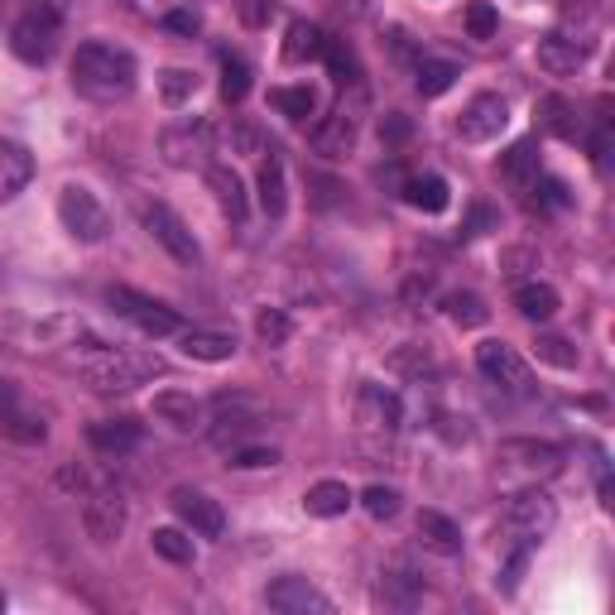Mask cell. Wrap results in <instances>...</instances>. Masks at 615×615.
Listing matches in <instances>:
<instances>
[{
  "label": "cell",
  "mask_w": 615,
  "mask_h": 615,
  "mask_svg": "<svg viewBox=\"0 0 615 615\" xmlns=\"http://www.w3.org/2000/svg\"><path fill=\"white\" fill-rule=\"evenodd\" d=\"M424 596V582L414 578V572H385V582H381V601L385 606H414V601Z\"/></svg>",
  "instance_id": "cell-36"
},
{
  "label": "cell",
  "mask_w": 615,
  "mask_h": 615,
  "mask_svg": "<svg viewBox=\"0 0 615 615\" xmlns=\"http://www.w3.org/2000/svg\"><path fill=\"white\" fill-rule=\"evenodd\" d=\"M265 606L284 611V615H327L332 601H327L308 578H279V582L265 586Z\"/></svg>",
  "instance_id": "cell-12"
},
{
  "label": "cell",
  "mask_w": 615,
  "mask_h": 615,
  "mask_svg": "<svg viewBox=\"0 0 615 615\" xmlns=\"http://www.w3.org/2000/svg\"><path fill=\"white\" fill-rule=\"evenodd\" d=\"M351 501H356V495L347 491V481H318V486H308L304 509L312 519H337V515L351 509Z\"/></svg>",
  "instance_id": "cell-23"
},
{
  "label": "cell",
  "mask_w": 615,
  "mask_h": 615,
  "mask_svg": "<svg viewBox=\"0 0 615 615\" xmlns=\"http://www.w3.org/2000/svg\"><path fill=\"white\" fill-rule=\"evenodd\" d=\"M231 145L241 150V154H260V135L251 125H235V135H231Z\"/></svg>",
  "instance_id": "cell-50"
},
{
  "label": "cell",
  "mask_w": 615,
  "mask_h": 615,
  "mask_svg": "<svg viewBox=\"0 0 615 615\" xmlns=\"http://www.w3.org/2000/svg\"><path fill=\"white\" fill-rule=\"evenodd\" d=\"M274 462H279V452L274 448H235V457H231V466H245V471L251 466H274Z\"/></svg>",
  "instance_id": "cell-46"
},
{
  "label": "cell",
  "mask_w": 615,
  "mask_h": 615,
  "mask_svg": "<svg viewBox=\"0 0 615 615\" xmlns=\"http://www.w3.org/2000/svg\"><path fill=\"white\" fill-rule=\"evenodd\" d=\"M356 418H361V428H371V433H395V428L404 424V404L395 389H385V385H361V395H356Z\"/></svg>",
  "instance_id": "cell-14"
},
{
  "label": "cell",
  "mask_w": 615,
  "mask_h": 615,
  "mask_svg": "<svg viewBox=\"0 0 615 615\" xmlns=\"http://www.w3.org/2000/svg\"><path fill=\"white\" fill-rule=\"evenodd\" d=\"M0 433L15 438V442H44V424L30 418V414H20L15 404H6V409H0Z\"/></svg>",
  "instance_id": "cell-40"
},
{
  "label": "cell",
  "mask_w": 615,
  "mask_h": 615,
  "mask_svg": "<svg viewBox=\"0 0 615 615\" xmlns=\"http://www.w3.org/2000/svg\"><path fill=\"white\" fill-rule=\"evenodd\" d=\"M539 125L548 130V135L568 140V145H578V140H582V121H578V111H572L562 97H543V101H539Z\"/></svg>",
  "instance_id": "cell-25"
},
{
  "label": "cell",
  "mask_w": 615,
  "mask_h": 615,
  "mask_svg": "<svg viewBox=\"0 0 615 615\" xmlns=\"http://www.w3.org/2000/svg\"><path fill=\"white\" fill-rule=\"evenodd\" d=\"M77 371H83L97 389L111 395V389H135V385L160 381L168 365H164V356H154V351H116V347L91 342V351L77 361Z\"/></svg>",
  "instance_id": "cell-2"
},
{
  "label": "cell",
  "mask_w": 615,
  "mask_h": 615,
  "mask_svg": "<svg viewBox=\"0 0 615 615\" xmlns=\"http://www.w3.org/2000/svg\"><path fill=\"white\" fill-rule=\"evenodd\" d=\"M356 135H361L356 116H351L347 107H337L327 121L312 125V150H318L322 160H347V154L356 150Z\"/></svg>",
  "instance_id": "cell-15"
},
{
  "label": "cell",
  "mask_w": 615,
  "mask_h": 615,
  "mask_svg": "<svg viewBox=\"0 0 615 615\" xmlns=\"http://www.w3.org/2000/svg\"><path fill=\"white\" fill-rule=\"evenodd\" d=\"M193 91H198V77H193L188 68H164L160 73V97L168 101V107H183Z\"/></svg>",
  "instance_id": "cell-41"
},
{
  "label": "cell",
  "mask_w": 615,
  "mask_h": 615,
  "mask_svg": "<svg viewBox=\"0 0 615 615\" xmlns=\"http://www.w3.org/2000/svg\"><path fill=\"white\" fill-rule=\"evenodd\" d=\"M183 356H193V361H207V365H217V361H231L235 356V337L231 332H207V327H183Z\"/></svg>",
  "instance_id": "cell-21"
},
{
  "label": "cell",
  "mask_w": 615,
  "mask_h": 615,
  "mask_svg": "<svg viewBox=\"0 0 615 615\" xmlns=\"http://www.w3.org/2000/svg\"><path fill=\"white\" fill-rule=\"evenodd\" d=\"M495 462H501V476L534 486V481L553 476V471L562 466V448L558 442H539V438H509V442H501Z\"/></svg>",
  "instance_id": "cell-4"
},
{
  "label": "cell",
  "mask_w": 615,
  "mask_h": 615,
  "mask_svg": "<svg viewBox=\"0 0 615 615\" xmlns=\"http://www.w3.org/2000/svg\"><path fill=\"white\" fill-rule=\"evenodd\" d=\"M270 101L279 107L289 121H308L312 107H318V97H312V87H274Z\"/></svg>",
  "instance_id": "cell-38"
},
{
  "label": "cell",
  "mask_w": 615,
  "mask_h": 615,
  "mask_svg": "<svg viewBox=\"0 0 615 615\" xmlns=\"http://www.w3.org/2000/svg\"><path fill=\"white\" fill-rule=\"evenodd\" d=\"M361 505H365V515L371 519H395L399 515V491L395 486H365Z\"/></svg>",
  "instance_id": "cell-42"
},
{
  "label": "cell",
  "mask_w": 615,
  "mask_h": 615,
  "mask_svg": "<svg viewBox=\"0 0 615 615\" xmlns=\"http://www.w3.org/2000/svg\"><path fill=\"white\" fill-rule=\"evenodd\" d=\"M312 188H318V207H332L337 193H342V183L337 178H312Z\"/></svg>",
  "instance_id": "cell-51"
},
{
  "label": "cell",
  "mask_w": 615,
  "mask_h": 615,
  "mask_svg": "<svg viewBox=\"0 0 615 615\" xmlns=\"http://www.w3.org/2000/svg\"><path fill=\"white\" fill-rule=\"evenodd\" d=\"M0 611H6V592H0Z\"/></svg>",
  "instance_id": "cell-52"
},
{
  "label": "cell",
  "mask_w": 615,
  "mask_h": 615,
  "mask_svg": "<svg viewBox=\"0 0 615 615\" xmlns=\"http://www.w3.org/2000/svg\"><path fill=\"white\" fill-rule=\"evenodd\" d=\"M145 231H150L154 241L164 245L168 255L178 260V265H198V260H202L198 241H193V231L183 227V217L174 212V207H164V202H150V207H145Z\"/></svg>",
  "instance_id": "cell-11"
},
{
  "label": "cell",
  "mask_w": 615,
  "mask_h": 615,
  "mask_svg": "<svg viewBox=\"0 0 615 615\" xmlns=\"http://www.w3.org/2000/svg\"><path fill=\"white\" fill-rule=\"evenodd\" d=\"M558 525V509H553V501L539 491V486H525L509 501V509H505V539L509 543H525V548H534L539 539H548V529Z\"/></svg>",
  "instance_id": "cell-5"
},
{
  "label": "cell",
  "mask_w": 615,
  "mask_h": 615,
  "mask_svg": "<svg viewBox=\"0 0 615 615\" xmlns=\"http://www.w3.org/2000/svg\"><path fill=\"white\" fill-rule=\"evenodd\" d=\"M58 30H63L58 6L34 0V6L10 24V48H15V58H24V63H48L58 48Z\"/></svg>",
  "instance_id": "cell-3"
},
{
  "label": "cell",
  "mask_w": 615,
  "mask_h": 615,
  "mask_svg": "<svg viewBox=\"0 0 615 615\" xmlns=\"http://www.w3.org/2000/svg\"><path fill=\"white\" fill-rule=\"evenodd\" d=\"M0 10H6V0H0Z\"/></svg>",
  "instance_id": "cell-53"
},
{
  "label": "cell",
  "mask_w": 615,
  "mask_h": 615,
  "mask_svg": "<svg viewBox=\"0 0 615 615\" xmlns=\"http://www.w3.org/2000/svg\"><path fill=\"white\" fill-rule=\"evenodd\" d=\"M322 44H327V34L318 30V24L289 20V30H284V63H312V58H322Z\"/></svg>",
  "instance_id": "cell-24"
},
{
  "label": "cell",
  "mask_w": 615,
  "mask_h": 615,
  "mask_svg": "<svg viewBox=\"0 0 615 615\" xmlns=\"http://www.w3.org/2000/svg\"><path fill=\"white\" fill-rule=\"evenodd\" d=\"M586 63V44H578V39L568 34H543L539 39V68L548 77H572Z\"/></svg>",
  "instance_id": "cell-19"
},
{
  "label": "cell",
  "mask_w": 615,
  "mask_h": 615,
  "mask_svg": "<svg viewBox=\"0 0 615 615\" xmlns=\"http://www.w3.org/2000/svg\"><path fill=\"white\" fill-rule=\"evenodd\" d=\"M260 207H265V217H284V207H289V188H284V164L270 160L260 164Z\"/></svg>",
  "instance_id": "cell-29"
},
{
  "label": "cell",
  "mask_w": 615,
  "mask_h": 615,
  "mask_svg": "<svg viewBox=\"0 0 615 615\" xmlns=\"http://www.w3.org/2000/svg\"><path fill=\"white\" fill-rule=\"evenodd\" d=\"M140 438H145V428L135 424V418H101V424H91L87 428V442L97 452H135L140 448Z\"/></svg>",
  "instance_id": "cell-20"
},
{
  "label": "cell",
  "mask_w": 615,
  "mask_h": 615,
  "mask_svg": "<svg viewBox=\"0 0 615 615\" xmlns=\"http://www.w3.org/2000/svg\"><path fill=\"white\" fill-rule=\"evenodd\" d=\"M505 125H509V107H505L501 91H476L462 107V116H457V135H462L466 145H486V140H495Z\"/></svg>",
  "instance_id": "cell-9"
},
{
  "label": "cell",
  "mask_w": 615,
  "mask_h": 615,
  "mask_svg": "<svg viewBox=\"0 0 615 615\" xmlns=\"http://www.w3.org/2000/svg\"><path fill=\"white\" fill-rule=\"evenodd\" d=\"M389 365H395L399 375H424V371H433V356H428V347H409V351H395V356H389Z\"/></svg>",
  "instance_id": "cell-44"
},
{
  "label": "cell",
  "mask_w": 615,
  "mask_h": 615,
  "mask_svg": "<svg viewBox=\"0 0 615 615\" xmlns=\"http://www.w3.org/2000/svg\"><path fill=\"white\" fill-rule=\"evenodd\" d=\"M495 227V212L491 207H476V212H471V221L462 227V235H481V231H491Z\"/></svg>",
  "instance_id": "cell-49"
},
{
  "label": "cell",
  "mask_w": 615,
  "mask_h": 615,
  "mask_svg": "<svg viewBox=\"0 0 615 615\" xmlns=\"http://www.w3.org/2000/svg\"><path fill=\"white\" fill-rule=\"evenodd\" d=\"M442 308H448V318L457 322V327H486V318H491V308H486V298L481 294H448L442 298Z\"/></svg>",
  "instance_id": "cell-34"
},
{
  "label": "cell",
  "mask_w": 615,
  "mask_h": 615,
  "mask_svg": "<svg viewBox=\"0 0 615 615\" xmlns=\"http://www.w3.org/2000/svg\"><path fill=\"white\" fill-rule=\"evenodd\" d=\"M245 91H251V63L235 58V54H221V97H227L231 107H241Z\"/></svg>",
  "instance_id": "cell-35"
},
{
  "label": "cell",
  "mask_w": 615,
  "mask_h": 615,
  "mask_svg": "<svg viewBox=\"0 0 615 615\" xmlns=\"http://www.w3.org/2000/svg\"><path fill=\"white\" fill-rule=\"evenodd\" d=\"M150 543H154V553H160L164 562H178V568H188L193 562V539L183 529H154Z\"/></svg>",
  "instance_id": "cell-39"
},
{
  "label": "cell",
  "mask_w": 615,
  "mask_h": 615,
  "mask_svg": "<svg viewBox=\"0 0 615 615\" xmlns=\"http://www.w3.org/2000/svg\"><path fill=\"white\" fill-rule=\"evenodd\" d=\"M476 365H481V375H486L495 389H505V395H529V365H525V356H519L515 347L481 342L476 347Z\"/></svg>",
  "instance_id": "cell-10"
},
{
  "label": "cell",
  "mask_w": 615,
  "mask_h": 615,
  "mask_svg": "<svg viewBox=\"0 0 615 615\" xmlns=\"http://www.w3.org/2000/svg\"><path fill=\"white\" fill-rule=\"evenodd\" d=\"M174 509H178L183 525H188L193 534H202V539H221V529H227V509H221V501H212L207 491L178 486L174 491Z\"/></svg>",
  "instance_id": "cell-13"
},
{
  "label": "cell",
  "mask_w": 615,
  "mask_h": 615,
  "mask_svg": "<svg viewBox=\"0 0 615 615\" xmlns=\"http://www.w3.org/2000/svg\"><path fill=\"white\" fill-rule=\"evenodd\" d=\"M534 356H539L543 365H558V371H578V347L568 342V337H558V332H539L534 337Z\"/></svg>",
  "instance_id": "cell-33"
},
{
  "label": "cell",
  "mask_w": 615,
  "mask_h": 615,
  "mask_svg": "<svg viewBox=\"0 0 615 615\" xmlns=\"http://www.w3.org/2000/svg\"><path fill=\"white\" fill-rule=\"evenodd\" d=\"M160 154L168 168H207L212 164V130L202 121H178L160 135Z\"/></svg>",
  "instance_id": "cell-8"
},
{
  "label": "cell",
  "mask_w": 615,
  "mask_h": 615,
  "mask_svg": "<svg viewBox=\"0 0 615 615\" xmlns=\"http://www.w3.org/2000/svg\"><path fill=\"white\" fill-rule=\"evenodd\" d=\"M58 217H63V227H68L73 241H83V245L107 241V231H111L107 207H101L97 193L83 188V183H68V188L58 193Z\"/></svg>",
  "instance_id": "cell-6"
},
{
  "label": "cell",
  "mask_w": 615,
  "mask_h": 615,
  "mask_svg": "<svg viewBox=\"0 0 615 615\" xmlns=\"http://www.w3.org/2000/svg\"><path fill=\"white\" fill-rule=\"evenodd\" d=\"M164 30H174V34H198V30H202V15H198V10H188V6H178V10H168V15H164Z\"/></svg>",
  "instance_id": "cell-45"
},
{
  "label": "cell",
  "mask_w": 615,
  "mask_h": 615,
  "mask_svg": "<svg viewBox=\"0 0 615 615\" xmlns=\"http://www.w3.org/2000/svg\"><path fill=\"white\" fill-rule=\"evenodd\" d=\"M404 202L418 207V212H442V207L452 202V193H448V183H442L438 174H424V178L404 183Z\"/></svg>",
  "instance_id": "cell-27"
},
{
  "label": "cell",
  "mask_w": 615,
  "mask_h": 615,
  "mask_svg": "<svg viewBox=\"0 0 615 615\" xmlns=\"http://www.w3.org/2000/svg\"><path fill=\"white\" fill-rule=\"evenodd\" d=\"M418 539H424V548H433V553H442V558L462 553V529H457L448 515H438V509H424V515H418Z\"/></svg>",
  "instance_id": "cell-22"
},
{
  "label": "cell",
  "mask_w": 615,
  "mask_h": 615,
  "mask_svg": "<svg viewBox=\"0 0 615 615\" xmlns=\"http://www.w3.org/2000/svg\"><path fill=\"white\" fill-rule=\"evenodd\" d=\"M135 54L130 48H116V44H101L91 39L73 54V87L91 101H125L135 91Z\"/></svg>",
  "instance_id": "cell-1"
},
{
  "label": "cell",
  "mask_w": 615,
  "mask_h": 615,
  "mask_svg": "<svg viewBox=\"0 0 615 615\" xmlns=\"http://www.w3.org/2000/svg\"><path fill=\"white\" fill-rule=\"evenodd\" d=\"M150 414L168 424L174 433H193V428H202V404L193 395H183V389H160L150 404Z\"/></svg>",
  "instance_id": "cell-18"
},
{
  "label": "cell",
  "mask_w": 615,
  "mask_h": 615,
  "mask_svg": "<svg viewBox=\"0 0 615 615\" xmlns=\"http://www.w3.org/2000/svg\"><path fill=\"white\" fill-rule=\"evenodd\" d=\"M34 178V154L20 140H0V202L20 198Z\"/></svg>",
  "instance_id": "cell-17"
},
{
  "label": "cell",
  "mask_w": 615,
  "mask_h": 615,
  "mask_svg": "<svg viewBox=\"0 0 615 615\" xmlns=\"http://www.w3.org/2000/svg\"><path fill=\"white\" fill-rule=\"evenodd\" d=\"M457 77H462V68L457 63H448V58H424L418 63V73H414V87L424 91V97H442Z\"/></svg>",
  "instance_id": "cell-32"
},
{
  "label": "cell",
  "mask_w": 615,
  "mask_h": 615,
  "mask_svg": "<svg viewBox=\"0 0 615 615\" xmlns=\"http://www.w3.org/2000/svg\"><path fill=\"white\" fill-rule=\"evenodd\" d=\"M207 183H212L221 212H227L231 221H241L245 217V188H241V178H235L231 168H221V164H207Z\"/></svg>",
  "instance_id": "cell-26"
},
{
  "label": "cell",
  "mask_w": 615,
  "mask_h": 615,
  "mask_svg": "<svg viewBox=\"0 0 615 615\" xmlns=\"http://www.w3.org/2000/svg\"><path fill=\"white\" fill-rule=\"evenodd\" d=\"M501 174L509 183H534V178H539V145H534V140H519V145H509L501 154Z\"/></svg>",
  "instance_id": "cell-30"
},
{
  "label": "cell",
  "mask_w": 615,
  "mask_h": 615,
  "mask_svg": "<svg viewBox=\"0 0 615 615\" xmlns=\"http://www.w3.org/2000/svg\"><path fill=\"white\" fill-rule=\"evenodd\" d=\"M322 63L332 68L337 87H361V63H356V54H351L347 39H327V44H322Z\"/></svg>",
  "instance_id": "cell-31"
},
{
  "label": "cell",
  "mask_w": 615,
  "mask_h": 615,
  "mask_svg": "<svg viewBox=\"0 0 615 615\" xmlns=\"http://www.w3.org/2000/svg\"><path fill=\"white\" fill-rule=\"evenodd\" d=\"M534 188H539V202H543V207H553V212H558V207H568V202H572V198H568V188H562L558 178H539Z\"/></svg>",
  "instance_id": "cell-47"
},
{
  "label": "cell",
  "mask_w": 615,
  "mask_h": 615,
  "mask_svg": "<svg viewBox=\"0 0 615 615\" xmlns=\"http://www.w3.org/2000/svg\"><path fill=\"white\" fill-rule=\"evenodd\" d=\"M83 529H87V539L91 543H116L121 539V529H125V501L121 495H91V501L83 505Z\"/></svg>",
  "instance_id": "cell-16"
},
{
  "label": "cell",
  "mask_w": 615,
  "mask_h": 615,
  "mask_svg": "<svg viewBox=\"0 0 615 615\" xmlns=\"http://www.w3.org/2000/svg\"><path fill=\"white\" fill-rule=\"evenodd\" d=\"M409 121H404V116L399 111H389L385 116V121H381V140H389V145H404V140H409Z\"/></svg>",
  "instance_id": "cell-48"
},
{
  "label": "cell",
  "mask_w": 615,
  "mask_h": 615,
  "mask_svg": "<svg viewBox=\"0 0 615 615\" xmlns=\"http://www.w3.org/2000/svg\"><path fill=\"white\" fill-rule=\"evenodd\" d=\"M255 337L265 347H284L294 337V322H289V312L284 308H260L255 312Z\"/></svg>",
  "instance_id": "cell-37"
},
{
  "label": "cell",
  "mask_w": 615,
  "mask_h": 615,
  "mask_svg": "<svg viewBox=\"0 0 615 615\" xmlns=\"http://www.w3.org/2000/svg\"><path fill=\"white\" fill-rule=\"evenodd\" d=\"M107 304L121 312L125 322H135L145 337H178L183 332V318L168 304H160V298H145L135 289H107Z\"/></svg>",
  "instance_id": "cell-7"
},
{
  "label": "cell",
  "mask_w": 615,
  "mask_h": 615,
  "mask_svg": "<svg viewBox=\"0 0 615 615\" xmlns=\"http://www.w3.org/2000/svg\"><path fill=\"white\" fill-rule=\"evenodd\" d=\"M515 308L525 312L529 322H548L558 312V289H553V284H539V279L519 284V289H515Z\"/></svg>",
  "instance_id": "cell-28"
},
{
  "label": "cell",
  "mask_w": 615,
  "mask_h": 615,
  "mask_svg": "<svg viewBox=\"0 0 615 615\" xmlns=\"http://www.w3.org/2000/svg\"><path fill=\"white\" fill-rule=\"evenodd\" d=\"M495 24H501V15H495L491 0H471V6H466V34L471 39H491Z\"/></svg>",
  "instance_id": "cell-43"
}]
</instances>
